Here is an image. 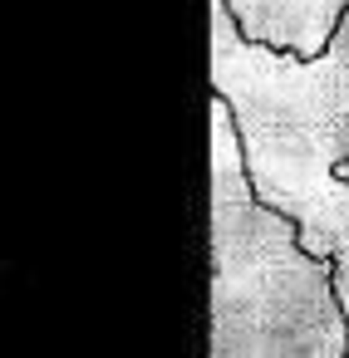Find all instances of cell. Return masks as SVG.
<instances>
[{"label": "cell", "instance_id": "obj_5", "mask_svg": "<svg viewBox=\"0 0 349 358\" xmlns=\"http://www.w3.org/2000/svg\"><path fill=\"white\" fill-rule=\"evenodd\" d=\"M329 6H334V25H339V15L349 10V0H329Z\"/></svg>", "mask_w": 349, "mask_h": 358}, {"label": "cell", "instance_id": "obj_2", "mask_svg": "<svg viewBox=\"0 0 349 358\" xmlns=\"http://www.w3.org/2000/svg\"><path fill=\"white\" fill-rule=\"evenodd\" d=\"M212 79L261 201L300 226L344 182L339 172L349 162V10L329 45L300 59L246 40L217 0Z\"/></svg>", "mask_w": 349, "mask_h": 358}, {"label": "cell", "instance_id": "obj_1", "mask_svg": "<svg viewBox=\"0 0 349 358\" xmlns=\"http://www.w3.org/2000/svg\"><path fill=\"white\" fill-rule=\"evenodd\" d=\"M212 358H349L334 270L261 201L226 103L212 138Z\"/></svg>", "mask_w": 349, "mask_h": 358}, {"label": "cell", "instance_id": "obj_3", "mask_svg": "<svg viewBox=\"0 0 349 358\" xmlns=\"http://www.w3.org/2000/svg\"><path fill=\"white\" fill-rule=\"evenodd\" d=\"M246 40L271 45L280 55L315 59L334 35V6L329 0H221Z\"/></svg>", "mask_w": 349, "mask_h": 358}, {"label": "cell", "instance_id": "obj_4", "mask_svg": "<svg viewBox=\"0 0 349 358\" xmlns=\"http://www.w3.org/2000/svg\"><path fill=\"white\" fill-rule=\"evenodd\" d=\"M300 236L315 255L329 260L334 270V289H339V304H344V319H349V182H339L305 221H300Z\"/></svg>", "mask_w": 349, "mask_h": 358}, {"label": "cell", "instance_id": "obj_6", "mask_svg": "<svg viewBox=\"0 0 349 358\" xmlns=\"http://www.w3.org/2000/svg\"><path fill=\"white\" fill-rule=\"evenodd\" d=\"M339 177H344V182H349V162H344V172H339Z\"/></svg>", "mask_w": 349, "mask_h": 358}]
</instances>
